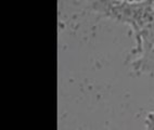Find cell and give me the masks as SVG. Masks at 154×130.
I'll return each mask as SVG.
<instances>
[{
  "mask_svg": "<svg viewBox=\"0 0 154 130\" xmlns=\"http://www.w3.org/2000/svg\"><path fill=\"white\" fill-rule=\"evenodd\" d=\"M146 129H154V112L149 113L146 119Z\"/></svg>",
  "mask_w": 154,
  "mask_h": 130,
  "instance_id": "6da1fadb",
  "label": "cell"
}]
</instances>
